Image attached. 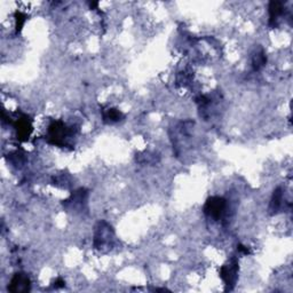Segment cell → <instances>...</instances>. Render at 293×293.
<instances>
[{
  "label": "cell",
  "instance_id": "obj_2",
  "mask_svg": "<svg viewBox=\"0 0 293 293\" xmlns=\"http://www.w3.org/2000/svg\"><path fill=\"white\" fill-rule=\"evenodd\" d=\"M115 234L111 226L105 221L97 223L94 234V247L96 250H103V248H111Z\"/></svg>",
  "mask_w": 293,
  "mask_h": 293
},
{
  "label": "cell",
  "instance_id": "obj_4",
  "mask_svg": "<svg viewBox=\"0 0 293 293\" xmlns=\"http://www.w3.org/2000/svg\"><path fill=\"white\" fill-rule=\"evenodd\" d=\"M220 277L227 285V290H232L238 277V261L236 258L220 268Z\"/></svg>",
  "mask_w": 293,
  "mask_h": 293
},
{
  "label": "cell",
  "instance_id": "obj_5",
  "mask_svg": "<svg viewBox=\"0 0 293 293\" xmlns=\"http://www.w3.org/2000/svg\"><path fill=\"white\" fill-rule=\"evenodd\" d=\"M15 130H16L17 139L20 141H27L32 133V123L27 115H22L14 123Z\"/></svg>",
  "mask_w": 293,
  "mask_h": 293
},
{
  "label": "cell",
  "instance_id": "obj_12",
  "mask_svg": "<svg viewBox=\"0 0 293 293\" xmlns=\"http://www.w3.org/2000/svg\"><path fill=\"white\" fill-rule=\"evenodd\" d=\"M189 80H190V77H189L188 72H180V74L178 75V78H176V81H178L179 84H181L182 86H185V85L189 84Z\"/></svg>",
  "mask_w": 293,
  "mask_h": 293
},
{
  "label": "cell",
  "instance_id": "obj_14",
  "mask_svg": "<svg viewBox=\"0 0 293 293\" xmlns=\"http://www.w3.org/2000/svg\"><path fill=\"white\" fill-rule=\"evenodd\" d=\"M238 251L242 252V253L247 254H247L251 253V251L248 250V248L247 247H244V245H238Z\"/></svg>",
  "mask_w": 293,
  "mask_h": 293
},
{
  "label": "cell",
  "instance_id": "obj_3",
  "mask_svg": "<svg viewBox=\"0 0 293 293\" xmlns=\"http://www.w3.org/2000/svg\"><path fill=\"white\" fill-rule=\"evenodd\" d=\"M227 210H228L227 200L219 196L210 197L206 200L205 205H204V213H205V216L216 220V221L221 220L226 216Z\"/></svg>",
  "mask_w": 293,
  "mask_h": 293
},
{
  "label": "cell",
  "instance_id": "obj_8",
  "mask_svg": "<svg viewBox=\"0 0 293 293\" xmlns=\"http://www.w3.org/2000/svg\"><path fill=\"white\" fill-rule=\"evenodd\" d=\"M283 189L281 187L276 188L274 190L272 200H270V205H269V211L272 214H276L281 211L282 206H283Z\"/></svg>",
  "mask_w": 293,
  "mask_h": 293
},
{
  "label": "cell",
  "instance_id": "obj_9",
  "mask_svg": "<svg viewBox=\"0 0 293 293\" xmlns=\"http://www.w3.org/2000/svg\"><path fill=\"white\" fill-rule=\"evenodd\" d=\"M123 118H124V115H123V112L119 111L118 109L109 108L103 112V121H105V123H108V124L118 123L121 122Z\"/></svg>",
  "mask_w": 293,
  "mask_h": 293
},
{
  "label": "cell",
  "instance_id": "obj_10",
  "mask_svg": "<svg viewBox=\"0 0 293 293\" xmlns=\"http://www.w3.org/2000/svg\"><path fill=\"white\" fill-rule=\"evenodd\" d=\"M267 63V56L264 54L262 49L259 52L254 53V55L252 56V67H253L254 71H259L260 69H262Z\"/></svg>",
  "mask_w": 293,
  "mask_h": 293
},
{
  "label": "cell",
  "instance_id": "obj_7",
  "mask_svg": "<svg viewBox=\"0 0 293 293\" xmlns=\"http://www.w3.org/2000/svg\"><path fill=\"white\" fill-rule=\"evenodd\" d=\"M269 25L270 27H276L278 23L279 17L284 14V4L281 1H272L269 4Z\"/></svg>",
  "mask_w": 293,
  "mask_h": 293
},
{
  "label": "cell",
  "instance_id": "obj_11",
  "mask_svg": "<svg viewBox=\"0 0 293 293\" xmlns=\"http://www.w3.org/2000/svg\"><path fill=\"white\" fill-rule=\"evenodd\" d=\"M28 15L23 12L16 11L15 12V32L20 33L22 28L24 27L25 22H27Z\"/></svg>",
  "mask_w": 293,
  "mask_h": 293
},
{
  "label": "cell",
  "instance_id": "obj_6",
  "mask_svg": "<svg viewBox=\"0 0 293 293\" xmlns=\"http://www.w3.org/2000/svg\"><path fill=\"white\" fill-rule=\"evenodd\" d=\"M30 286L31 282L29 276L24 273H16L9 283L8 291L13 293L28 292L30 291Z\"/></svg>",
  "mask_w": 293,
  "mask_h": 293
},
{
  "label": "cell",
  "instance_id": "obj_13",
  "mask_svg": "<svg viewBox=\"0 0 293 293\" xmlns=\"http://www.w3.org/2000/svg\"><path fill=\"white\" fill-rule=\"evenodd\" d=\"M64 281H63L62 278H58L55 281V283H54V288L55 289H59V288H63V286H64Z\"/></svg>",
  "mask_w": 293,
  "mask_h": 293
},
{
  "label": "cell",
  "instance_id": "obj_1",
  "mask_svg": "<svg viewBox=\"0 0 293 293\" xmlns=\"http://www.w3.org/2000/svg\"><path fill=\"white\" fill-rule=\"evenodd\" d=\"M75 135L74 127H69L61 121H54L48 126L49 143L59 147H65L69 139Z\"/></svg>",
  "mask_w": 293,
  "mask_h": 293
}]
</instances>
